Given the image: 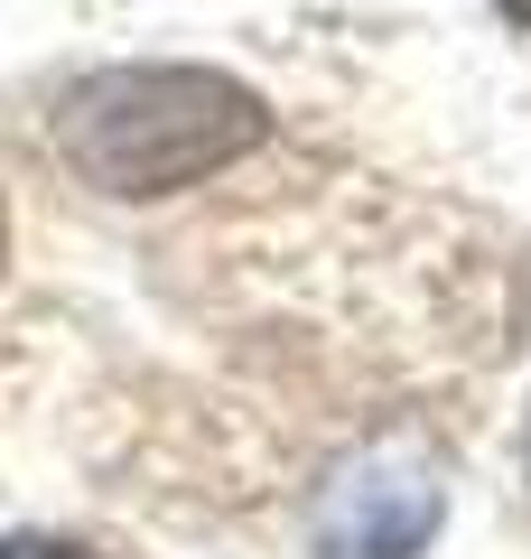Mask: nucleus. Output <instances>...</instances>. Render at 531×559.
Listing matches in <instances>:
<instances>
[{
	"label": "nucleus",
	"mask_w": 531,
	"mask_h": 559,
	"mask_svg": "<svg viewBox=\"0 0 531 559\" xmlns=\"http://www.w3.org/2000/svg\"><path fill=\"white\" fill-rule=\"evenodd\" d=\"M261 131H271L261 94L224 66H103V75L66 84L57 103L66 168L131 205L205 187L215 168L252 159Z\"/></svg>",
	"instance_id": "nucleus-1"
},
{
	"label": "nucleus",
	"mask_w": 531,
	"mask_h": 559,
	"mask_svg": "<svg viewBox=\"0 0 531 559\" xmlns=\"http://www.w3.org/2000/svg\"><path fill=\"white\" fill-rule=\"evenodd\" d=\"M448 522V485L411 448H364L317 495V559H420Z\"/></svg>",
	"instance_id": "nucleus-2"
},
{
	"label": "nucleus",
	"mask_w": 531,
	"mask_h": 559,
	"mask_svg": "<svg viewBox=\"0 0 531 559\" xmlns=\"http://www.w3.org/2000/svg\"><path fill=\"white\" fill-rule=\"evenodd\" d=\"M0 559H113V550H94V540H57V532H10Z\"/></svg>",
	"instance_id": "nucleus-3"
},
{
	"label": "nucleus",
	"mask_w": 531,
	"mask_h": 559,
	"mask_svg": "<svg viewBox=\"0 0 531 559\" xmlns=\"http://www.w3.org/2000/svg\"><path fill=\"white\" fill-rule=\"evenodd\" d=\"M494 10H504V20H512V28H531V0H494Z\"/></svg>",
	"instance_id": "nucleus-4"
},
{
	"label": "nucleus",
	"mask_w": 531,
	"mask_h": 559,
	"mask_svg": "<svg viewBox=\"0 0 531 559\" xmlns=\"http://www.w3.org/2000/svg\"><path fill=\"white\" fill-rule=\"evenodd\" d=\"M0 261H10V205H0Z\"/></svg>",
	"instance_id": "nucleus-5"
},
{
	"label": "nucleus",
	"mask_w": 531,
	"mask_h": 559,
	"mask_svg": "<svg viewBox=\"0 0 531 559\" xmlns=\"http://www.w3.org/2000/svg\"><path fill=\"white\" fill-rule=\"evenodd\" d=\"M522 466H531V419H522Z\"/></svg>",
	"instance_id": "nucleus-6"
}]
</instances>
